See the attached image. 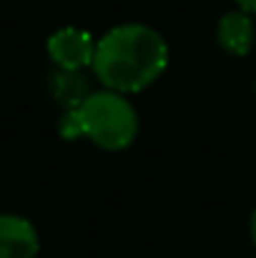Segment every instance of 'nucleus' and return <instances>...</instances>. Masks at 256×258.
Listing matches in <instances>:
<instances>
[{
    "mask_svg": "<svg viewBox=\"0 0 256 258\" xmlns=\"http://www.w3.org/2000/svg\"><path fill=\"white\" fill-rule=\"evenodd\" d=\"M48 55L58 71H85L93 66L95 38L83 28H61L48 38Z\"/></svg>",
    "mask_w": 256,
    "mask_h": 258,
    "instance_id": "nucleus-3",
    "label": "nucleus"
},
{
    "mask_svg": "<svg viewBox=\"0 0 256 258\" xmlns=\"http://www.w3.org/2000/svg\"><path fill=\"white\" fill-rule=\"evenodd\" d=\"M38 251V228L18 213H0V258H35Z\"/></svg>",
    "mask_w": 256,
    "mask_h": 258,
    "instance_id": "nucleus-4",
    "label": "nucleus"
},
{
    "mask_svg": "<svg viewBox=\"0 0 256 258\" xmlns=\"http://www.w3.org/2000/svg\"><path fill=\"white\" fill-rule=\"evenodd\" d=\"M53 93L68 110V108H78L83 103L90 88L83 78V71H58L56 81H53Z\"/></svg>",
    "mask_w": 256,
    "mask_h": 258,
    "instance_id": "nucleus-6",
    "label": "nucleus"
},
{
    "mask_svg": "<svg viewBox=\"0 0 256 258\" xmlns=\"http://www.w3.org/2000/svg\"><path fill=\"white\" fill-rule=\"evenodd\" d=\"M236 5H239L241 10H246V13L256 15V0H236Z\"/></svg>",
    "mask_w": 256,
    "mask_h": 258,
    "instance_id": "nucleus-7",
    "label": "nucleus"
},
{
    "mask_svg": "<svg viewBox=\"0 0 256 258\" xmlns=\"http://www.w3.org/2000/svg\"><path fill=\"white\" fill-rule=\"evenodd\" d=\"M249 233H251V243L256 246V208L251 213V221H249Z\"/></svg>",
    "mask_w": 256,
    "mask_h": 258,
    "instance_id": "nucleus-8",
    "label": "nucleus"
},
{
    "mask_svg": "<svg viewBox=\"0 0 256 258\" xmlns=\"http://www.w3.org/2000/svg\"><path fill=\"white\" fill-rule=\"evenodd\" d=\"M81 123V138H88L103 151H126L138 136V113L126 93L103 88L90 90L76 108Z\"/></svg>",
    "mask_w": 256,
    "mask_h": 258,
    "instance_id": "nucleus-2",
    "label": "nucleus"
},
{
    "mask_svg": "<svg viewBox=\"0 0 256 258\" xmlns=\"http://www.w3.org/2000/svg\"><path fill=\"white\" fill-rule=\"evenodd\" d=\"M216 38H219V45L229 55H236V58L249 55L256 43V25H254V20H251V13H246L241 8L226 13L219 20Z\"/></svg>",
    "mask_w": 256,
    "mask_h": 258,
    "instance_id": "nucleus-5",
    "label": "nucleus"
},
{
    "mask_svg": "<svg viewBox=\"0 0 256 258\" xmlns=\"http://www.w3.org/2000/svg\"><path fill=\"white\" fill-rule=\"evenodd\" d=\"M166 38L146 23H123L95 40L93 76L103 88L133 95L153 86L169 68Z\"/></svg>",
    "mask_w": 256,
    "mask_h": 258,
    "instance_id": "nucleus-1",
    "label": "nucleus"
}]
</instances>
